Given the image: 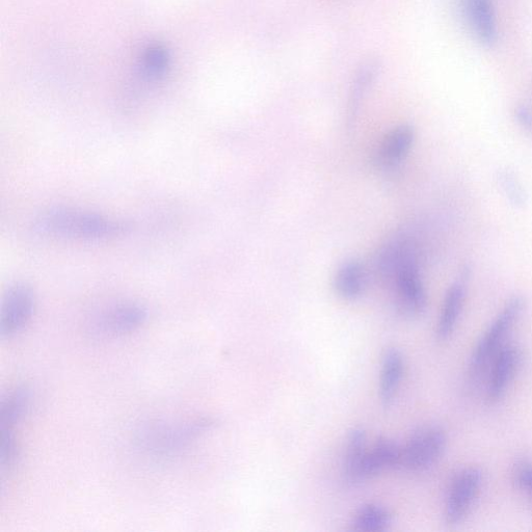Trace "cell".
I'll use <instances>...</instances> for the list:
<instances>
[{
	"label": "cell",
	"instance_id": "1",
	"mask_svg": "<svg viewBox=\"0 0 532 532\" xmlns=\"http://www.w3.org/2000/svg\"><path fill=\"white\" fill-rule=\"evenodd\" d=\"M36 227L42 234L70 241H109L130 231L122 221L105 218L83 210L52 208L37 220Z\"/></svg>",
	"mask_w": 532,
	"mask_h": 532
},
{
	"label": "cell",
	"instance_id": "2",
	"mask_svg": "<svg viewBox=\"0 0 532 532\" xmlns=\"http://www.w3.org/2000/svg\"><path fill=\"white\" fill-rule=\"evenodd\" d=\"M525 309L526 301L522 296H514L505 303L475 345L469 363L471 376L481 374L490 361L507 345L505 342L519 323Z\"/></svg>",
	"mask_w": 532,
	"mask_h": 532
},
{
	"label": "cell",
	"instance_id": "3",
	"mask_svg": "<svg viewBox=\"0 0 532 532\" xmlns=\"http://www.w3.org/2000/svg\"><path fill=\"white\" fill-rule=\"evenodd\" d=\"M401 247V253L386 275L393 280L396 297L402 309L410 315H421L428 306L427 292L414 252L405 243Z\"/></svg>",
	"mask_w": 532,
	"mask_h": 532
},
{
	"label": "cell",
	"instance_id": "4",
	"mask_svg": "<svg viewBox=\"0 0 532 532\" xmlns=\"http://www.w3.org/2000/svg\"><path fill=\"white\" fill-rule=\"evenodd\" d=\"M484 484V472L470 466L459 471L452 480L445 504L447 525L458 526L470 515Z\"/></svg>",
	"mask_w": 532,
	"mask_h": 532
},
{
	"label": "cell",
	"instance_id": "5",
	"mask_svg": "<svg viewBox=\"0 0 532 532\" xmlns=\"http://www.w3.org/2000/svg\"><path fill=\"white\" fill-rule=\"evenodd\" d=\"M447 447L446 432L438 425H429L417 430L402 447V467L421 472L433 467L443 456Z\"/></svg>",
	"mask_w": 532,
	"mask_h": 532
},
{
	"label": "cell",
	"instance_id": "6",
	"mask_svg": "<svg viewBox=\"0 0 532 532\" xmlns=\"http://www.w3.org/2000/svg\"><path fill=\"white\" fill-rule=\"evenodd\" d=\"M36 295L34 289L26 283L10 286L2 303L0 312V333L11 337L28 325L34 315Z\"/></svg>",
	"mask_w": 532,
	"mask_h": 532
},
{
	"label": "cell",
	"instance_id": "7",
	"mask_svg": "<svg viewBox=\"0 0 532 532\" xmlns=\"http://www.w3.org/2000/svg\"><path fill=\"white\" fill-rule=\"evenodd\" d=\"M523 360V351L514 344L505 345L495 356L486 391L489 405L500 403L507 395L521 370Z\"/></svg>",
	"mask_w": 532,
	"mask_h": 532
},
{
	"label": "cell",
	"instance_id": "8",
	"mask_svg": "<svg viewBox=\"0 0 532 532\" xmlns=\"http://www.w3.org/2000/svg\"><path fill=\"white\" fill-rule=\"evenodd\" d=\"M215 422L207 419L192 421L179 425H164L161 428H154L147 433L145 438V446L149 450L158 452V454L166 455L168 452L180 450L185 445L190 444L199 435L203 434L211 427H214Z\"/></svg>",
	"mask_w": 532,
	"mask_h": 532
},
{
	"label": "cell",
	"instance_id": "9",
	"mask_svg": "<svg viewBox=\"0 0 532 532\" xmlns=\"http://www.w3.org/2000/svg\"><path fill=\"white\" fill-rule=\"evenodd\" d=\"M147 318L148 311L143 305L128 302L100 312L95 317L92 327L98 335H123L143 326Z\"/></svg>",
	"mask_w": 532,
	"mask_h": 532
},
{
	"label": "cell",
	"instance_id": "10",
	"mask_svg": "<svg viewBox=\"0 0 532 532\" xmlns=\"http://www.w3.org/2000/svg\"><path fill=\"white\" fill-rule=\"evenodd\" d=\"M470 278L471 268L469 265H464L460 276L446 292L436 329L439 341L449 339L457 329L463 312Z\"/></svg>",
	"mask_w": 532,
	"mask_h": 532
},
{
	"label": "cell",
	"instance_id": "11",
	"mask_svg": "<svg viewBox=\"0 0 532 532\" xmlns=\"http://www.w3.org/2000/svg\"><path fill=\"white\" fill-rule=\"evenodd\" d=\"M470 29L483 45L492 47L497 41V26L492 0H462Z\"/></svg>",
	"mask_w": 532,
	"mask_h": 532
},
{
	"label": "cell",
	"instance_id": "12",
	"mask_svg": "<svg viewBox=\"0 0 532 532\" xmlns=\"http://www.w3.org/2000/svg\"><path fill=\"white\" fill-rule=\"evenodd\" d=\"M402 461L403 450L401 446L388 439H379L366 452L360 474L361 483L384 470L402 467Z\"/></svg>",
	"mask_w": 532,
	"mask_h": 532
},
{
	"label": "cell",
	"instance_id": "13",
	"mask_svg": "<svg viewBox=\"0 0 532 532\" xmlns=\"http://www.w3.org/2000/svg\"><path fill=\"white\" fill-rule=\"evenodd\" d=\"M405 369L403 355L396 349L386 351L382 361L380 398L384 408H390L401 385Z\"/></svg>",
	"mask_w": 532,
	"mask_h": 532
},
{
	"label": "cell",
	"instance_id": "14",
	"mask_svg": "<svg viewBox=\"0 0 532 532\" xmlns=\"http://www.w3.org/2000/svg\"><path fill=\"white\" fill-rule=\"evenodd\" d=\"M415 131L409 125L396 127L388 133L381 144L378 162L385 168H392L403 161L411 150Z\"/></svg>",
	"mask_w": 532,
	"mask_h": 532
},
{
	"label": "cell",
	"instance_id": "15",
	"mask_svg": "<svg viewBox=\"0 0 532 532\" xmlns=\"http://www.w3.org/2000/svg\"><path fill=\"white\" fill-rule=\"evenodd\" d=\"M382 68L381 60L377 56H370L359 65L356 70L349 100V118L353 120L359 106L368 90L374 85Z\"/></svg>",
	"mask_w": 532,
	"mask_h": 532
},
{
	"label": "cell",
	"instance_id": "16",
	"mask_svg": "<svg viewBox=\"0 0 532 532\" xmlns=\"http://www.w3.org/2000/svg\"><path fill=\"white\" fill-rule=\"evenodd\" d=\"M366 434L357 428L351 431L345 446L343 475L347 484L354 486L361 483V468L366 456Z\"/></svg>",
	"mask_w": 532,
	"mask_h": 532
},
{
	"label": "cell",
	"instance_id": "17",
	"mask_svg": "<svg viewBox=\"0 0 532 532\" xmlns=\"http://www.w3.org/2000/svg\"><path fill=\"white\" fill-rule=\"evenodd\" d=\"M366 274L357 261L345 262L340 266L334 279L337 294L344 300H356L365 288Z\"/></svg>",
	"mask_w": 532,
	"mask_h": 532
},
{
	"label": "cell",
	"instance_id": "18",
	"mask_svg": "<svg viewBox=\"0 0 532 532\" xmlns=\"http://www.w3.org/2000/svg\"><path fill=\"white\" fill-rule=\"evenodd\" d=\"M32 404V391L28 387H18L11 392L0 407L2 428L12 429L29 413Z\"/></svg>",
	"mask_w": 532,
	"mask_h": 532
},
{
	"label": "cell",
	"instance_id": "19",
	"mask_svg": "<svg viewBox=\"0 0 532 532\" xmlns=\"http://www.w3.org/2000/svg\"><path fill=\"white\" fill-rule=\"evenodd\" d=\"M391 522L392 518L387 510L376 504H367L356 513L353 528L363 532H378L387 530Z\"/></svg>",
	"mask_w": 532,
	"mask_h": 532
},
{
	"label": "cell",
	"instance_id": "20",
	"mask_svg": "<svg viewBox=\"0 0 532 532\" xmlns=\"http://www.w3.org/2000/svg\"><path fill=\"white\" fill-rule=\"evenodd\" d=\"M496 180L500 190L513 207L521 209L526 205L527 194L521 181L512 170L507 168L498 170Z\"/></svg>",
	"mask_w": 532,
	"mask_h": 532
},
{
	"label": "cell",
	"instance_id": "21",
	"mask_svg": "<svg viewBox=\"0 0 532 532\" xmlns=\"http://www.w3.org/2000/svg\"><path fill=\"white\" fill-rule=\"evenodd\" d=\"M19 451L12 429L2 428V444H0V464L3 470H11L17 463Z\"/></svg>",
	"mask_w": 532,
	"mask_h": 532
},
{
	"label": "cell",
	"instance_id": "22",
	"mask_svg": "<svg viewBox=\"0 0 532 532\" xmlns=\"http://www.w3.org/2000/svg\"><path fill=\"white\" fill-rule=\"evenodd\" d=\"M515 481L518 487L532 498V464L522 463L517 466Z\"/></svg>",
	"mask_w": 532,
	"mask_h": 532
},
{
	"label": "cell",
	"instance_id": "23",
	"mask_svg": "<svg viewBox=\"0 0 532 532\" xmlns=\"http://www.w3.org/2000/svg\"><path fill=\"white\" fill-rule=\"evenodd\" d=\"M515 116L519 125L526 131L532 132V114L526 106H518Z\"/></svg>",
	"mask_w": 532,
	"mask_h": 532
}]
</instances>
